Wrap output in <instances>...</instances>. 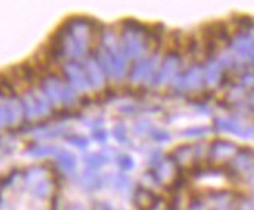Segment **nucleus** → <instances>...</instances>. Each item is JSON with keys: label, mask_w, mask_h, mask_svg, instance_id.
Here are the masks:
<instances>
[{"label": "nucleus", "mask_w": 254, "mask_h": 210, "mask_svg": "<svg viewBox=\"0 0 254 210\" xmlns=\"http://www.w3.org/2000/svg\"><path fill=\"white\" fill-rule=\"evenodd\" d=\"M134 210H254V148L217 137L154 159L132 192Z\"/></svg>", "instance_id": "nucleus-1"}]
</instances>
